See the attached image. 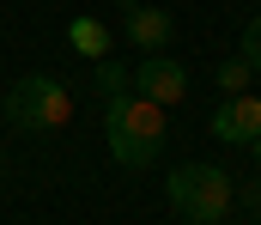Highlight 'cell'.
<instances>
[{
  "label": "cell",
  "mask_w": 261,
  "mask_h": 225,
  "mask_svg": "<svg viewBox=\"0 0 261 225\" xmlns=\"http://www.w3.org/2000/svg\"><path fill=\"white\" fill-rule=\"evenodd\" d=\"M164 195H170V207H176L189 225H219L231 207H237V183H231L219 164H206V158H189V164H176Z\"/></svg>",
  "instance_id": "obj_2"
},
{
  "label": "cell",
  "mask_w": 261,
  "mask_h": 225,
  "mask_svg": "<svg viewBox=\"0 0 261 225\" xmlns=\"http://www.w3.org/2000/svg\"><path fill=\"white\" fill-rule=\"evenodd\" d=\"M213 140H225V146H255L261 140V97L255 91H237V97H225L213 110Z\"/></svg>",
  "instance_id": "obj_6"
},
{
  "label": "cell",
  "mask_w": 261,
  "mask_h": 225,
  "mask_svg": "<svg viewBox=\"0 0 261 225\" xmlns=\"http://www.w3.org/2000/svg\"><path fill=\"white\" fill-rule=\"evenodd\" d=\"M67 43H73V49H79L85 61H103V55L116 49V43H110V24H103V18H73V24H67Z\"/></svg>",
  "instance_id": "obj_7"
},
{
  "label": "cell",
  "mask_w": 261,
  "mask_h": 225,
  "mask_svg": "<svg viewBox=\"0 0 261 225\" xmlns=\"http://www.w3.org/2000/svg\"><path fill=\"white\" fill-rule=\"evenodd\" d=\"M0 110H6V122L24 128V134H55V128L73 122V97H67L61 79H49V73H24L6 97H0Z\"/></svg>",
  "instance_id": "obj_3"
},
{
  "label": "cell",
  "mask_w": 261,
  "mask_h": 225,
  "mask_svg": "<svg viewBox=\"0 0 261 225\" xmlns=\"http://www.w3.org/2000/svg\"><path fill=\"white\" fill-rule=\"evenodd\" d=\"M103 140H110V158H116L122 170L158 164V152H164V110H158L152 97H140V91L110 97V104H103Z\"/></svg>",
  "instance_id": "obj_1"
},
{
  "label": "cell",
  "mask_w": 261,
  "mask_h": 225,
  "mask_svg": "<svg viewBox=\"0 0 261 225\" xmlns=\"http://www.w3.org/2000/svg\"><path fill=\"white\" fill-rule=\"evenodd\" d=\"M249 79H255V67H249L243 55H231V61H219V67H213V85H219L225 97H237V91H249Z\"/></svg>",
  "instance_id": "obj_8"
},
{
  "label": "cell",
  "mask_w": 261,
  "mask_h": 225,
  "mask_svg": "<svg viewBox=\"0 0 261 225\" xmlns=\"http://www.w3.org/2000/svg\"><path fill=\"white\" fill-rule=\"evenodd\" d=\"M97 67V91L103 97H122V91H134V67H122L116 55H103V61H91Z\"/></svg>",
  "instance_id": "obj_9"
},
{
  "label": "cell",
  "mask_w": 261,
  "mask_h": 225,
  "mask_svg": "<svg viewBox=\"0 0 261 225\" xmlns=\"http://www.w3.org/2000/svg\"><path fill=\"white\" fill-rule=\"evenodd\" d=\"M134 91L152 97L158 110H176V104L189 97V67H182L176 55H146V61L134 67Z\"/></svg>",
  "instance_id": "obj_4"
},
{
  "label": "cell",
  "mask_w": 261,
  "mask_h": 225,
  "mask_svg": "<svg viewBox=\"0 0 261 225\" xmlns=\"http://www.w3.org/2000/svg\"><path fill=\"white\" fill-rule=\"evenodd\" d=\"M122 24H128V43L146 49V55H164L170 37H176V18L164 6H152V0H122Z\"/></svg>",
  "instance_id": "obj_5"
},
{
  "label": "cell",
  "mask_w": 261,
  "mask_h": 225,
  "mask_svg": "<svg viewBox=\"0 0 261 225\" xmlns=\"http://www.w3.org/2000/svg\"><path fill=\"white\" fill-rule=\"evenodd\" d=\"M255 158H261V140H255Z\"/></svg>",
  "instance_id": "obj_12"
},
{
  "label": "cell",
  "mask_w": 261,
  "mask_h": 225,
  "mask_svg": "<svg viewBox=\"0 0 261 225\" xmlns=\"http://www.w3.org/2000/svg\"><path fill=\"white\" fill-rule=\"evenodd\" d=\"M237 201H243V207H249V213H255V219H261V177H255V183H249V189H237Z\"/></svg>",
  "instance_id": "obj_11"
},
{
  "label": "cell",
  "mask_w": 261,
  "mask_h": 225,
  "mask_svg": "<svg viewBox=\"0 0 261 225\" xmlns=\"http://www.w3.org/2000/svg\"><path fill=\"white\" fill-rule=\"evenodd\" d=\"M237 55H243V61H249V67L261 73V12L249 18V24H243V37H237Z\"/></svg>",
  "instance_id": "obj_10"
}]
</instances>
